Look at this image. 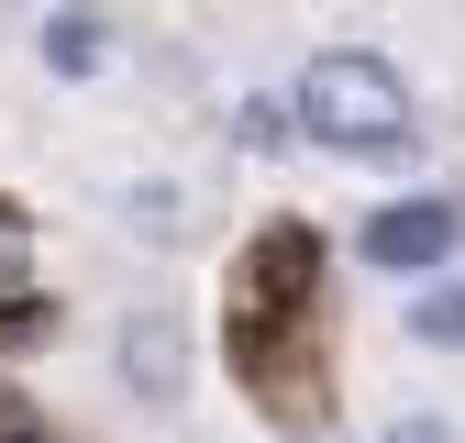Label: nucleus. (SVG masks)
<instances>
[{"instance_id": "obj_8", "label": "nucleus", "mask_w": 465, "mask_h": 443, "mask_svg": "<svg viewBox=\"0 0 465 443\" xmlns=\"http://www.w3.org/2000/svg\"><path fill=\"white\" fill-rule=\"evenodd\" d=\"M23 277H34V222L0 200V289H23Z\"/></svg>"}, {"instance_id": "obj_10", "label": "nucleus", "mask_w": 465, "mask_h": 443, "mask_svg": "<svg viewBox=\"0 0 465 443\" xmlns=\"http://www.w3.org/2000/svg\"><path fill=\"white\" fill-rule=\"evenodd\" d=\"M377 443H454V421H443V410H399Z\"/></svg>"}, {"instance_id": "obj_1", "label": "nucleus", "mask_w": 465, "mask_h": 443, "mask_svg": "<svg viewBox=\"0 0 465 443\" xmlns=\"http://www.w3.org/2000/svg\"><path fill=\"white\" fill-rule=\"evenodd\" d=\"M288 111H300V144H322V155H411L421 144V100L377 44H322L288 89Z\"/></svg>"}, {"instance_id": "obj_9", "label": "nucleus", "mask_w": 465, "mask_h": 443, "mask_svg": "<svg viewBox=\"0 0 465 443\" xmlns=\"http://www.w3.org/2000/svg\"><path fill=\"white\" fill-rule=\"evenodd\" d=\"M45 332H55V310H45V300H23V310H0V355H12V344H45Z\"/></svg>"}, {"instance_id": "obj_7", "label": "nucleus", "mask_w": 465, "mask_h": 443, "mask_svg": "<svg viewBox=\"0 0 465 443\" xmlns=\"http://www.w3.org/2000/svg\"><path fill=\"white\" fill-rule=\"evenodd\" d=\"M232 133H244L255 155H277L288 133H300V111H277V100H244V111H232Z\"/></svg>"}, {"instance_id": "obj_5", "label": "nucleus", "mask_w": 465, "mask_h": 443, "mask_svg": "<svg viewBox=\"0 0 465 443\" xmlns=\"http://www.w3.org/2000/svg\"><path fill=\"white\" fill-rule=\"evenodd\" d=\"M34 67H45L55 89H100L111 67H123V12H111V0H45Z\"/></svg>"}, {"instance_id": "obj_2", "label": "nucleus", "mask_w": 465, "mask_h": 443, "mask_svg": "<svg viewBox=\"0 0 465 443\" xmlns=\"http://www.w3.org/2000/svg\"><path fill=\"white\" fill-rule=\"evenodd\" d=\"M311 289H322V233L311 222H266V233L244 244V266H232V355H244L255 377H266V355H288Z\"/></svg>"}, {"instance_id": "obj_11", "label": "nucleus", "mask_w": 465, "mask_h": 443, "mask_svg": "<svg viewBox=\"0 0 465 443\" xmlns=\"http://www.w3.org/2000/svg\"><path fill=\"white\" fill-rule=\"evenodd\" d=\"M0 443H34V432H23V410H0Z\"/></svg>"}, {"instance_id": "obj_3", "label": "nucleus", "mask_w": 465, "mask_h": 443, "mask_svg": "<svg viewBox=\"0 0 465 443\" xmlns=\"http://www.w3.org/2000/svg\"><path fill=\"white\" fill-rule=\"evenodd\" d=\"M454 255H465V200H443V189L377 200V211L355 222V266L399 277V289H421V277H454Z\"/></svg>"}, {"instance_id": "obj_6", "label": "nucleus", "mask_w": 465, "mask_h": 443, "mask_svg": "<svg viewBox=\"0 0 465 443\" xmlns=\"http://www.w3.org/2000/svg\"><path fill=\"white\" fill-rule=\"evenodd\" d=\"M411 344L465 355V277H421V289H411Z\"/></svg>"}, {"instance_id": "obj_4", "label": "nucleus", "mask_w": 465, "mask_h": 443, "mask_svg": "<svg viewBox=\"0 0 465 443\" xmlns=\"http://www.w3.org/2000/svg\"><path fill=\"white\" fill-rule=\"evenodd\" d=\"M111 377H123L144 410H178L189 399V321L166 310V300L123 310V321H111Z\"/></svg>"}]
</instances>
